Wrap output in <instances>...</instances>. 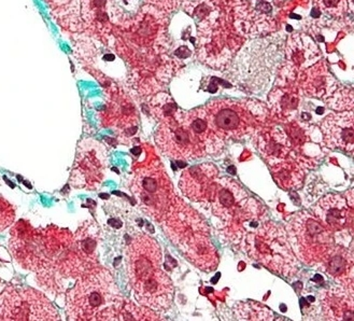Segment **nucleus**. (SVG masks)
I'll list each match as a JSON object with an SVG mask.
<instances>
[{"label": "nucleus", "mask_w": 354, "mask_h": 321, "mask_svg": "<svg viewBox=\"0 0 354 321\" xmlns=\"http://www.w3.org/2000/svg\"><path fill=\"white\" fill-rule=\"evenodd\" d=\"M53 320H61L55 307L32 288L8 286L0 295V321Z\"/></svg>", "instance_id": "6"}, {"label": "nucleus", "mask_w": 354, "mask_h": 321, "mask_svg": "<svg viewBox=\"0 0 354 321\" xmlns=\"http://www.w3.org/2000/svg\"><path fill=\"white\" fill-rule=\"evenodd\" d=\"M259 149L272 165L279 163L290 151V139L281 129L268 131L260 137Z\"/></svg>", "instance_id": "17"}, {"label": "nucleus", "mask_w": 354, "mask_h": 321, "mask_svg": "<svg viewBox=\"0 0 354 321\" xmlns=\"http://www.w3.org/2000/svg\"><path fill=\"white\" fill-rule=\"evenodd\" d=\"M315 217L333 233L348 230L352 226L353 207H348L347 200L340 195L328 194L315 204Z\"/></svg>", "instance_id": "11"}, {"label": "nucleus", "mask_w": 354, "mask_h": 321, "mask_svg": "<svg viewBox=\"0 0 354 321\" xmlns=\"http://www.w3.org/2000/svg\"><path fill=\"white\" fill-rule=\"evenodd\" d=\"M218 168L212 163L201 164L187 168L180 178V189L195 203L209 206L216 190Z\"/></svg>", "instance_id": "10"}, {"label": "nucleus", "mask_w": 354, "mask_h": 321, "mask_svg": "<svg viewBox=\"0 0 354 321\" xmlns=\"http://www.w3.org/2000/svg\"><path fill=\"white\" fill-rule=\"evenodd\" d=\"M286 235L296 256L315 268H320L336 248L334 233L307 212L290 218Z\"/></svg>", "instance_id": "4"}, {"label": "nucleus", "mask_w": 354, "mask_h": 321, "mask_svg": "<svg viewBox=\"0 0 354 321\" xmlns=\"http://www.w3.org/2000/svg\"><path fill=\"white\" fill-rule=\"evenodd\" d=\"M107 122L110 125L119 129L124 134L133 135L131 129L136 131L138 118H137L136 110L131 102L123 100L121 94L113 93L111 102L108 105Z\"/></svg>", "instance_id": "16"}, {"label": "nucleus", "mask_w": 354, "mask_h": 321, "mask_svg": "<svg viewBox=\"0 0 354 321\" xmlns=\"http://www.w3.org/2000/svg\"><path fill=\"white\" fill-rule=\"evenodd\" d=\"M322 306L328 320H353V290L333 288L323 297Z\"/></svg>", "instance_id": "14"}, {"label": "nucleus", "mask_w": 354, "mask_h": 321, "mask_svg": "<svg viewBox=\"0 0 354 321\" xmlns=\"http://www.w3.org/2000/svg\"><path fill=\"white\" fill-rule=\"evenodd\" d=\"M342 0H320V5L324 6L325 9L337 10L342 5Z\"/></svg>", "instance_id": "25"}, {"label": "nucleus", "mask_w": 354, "mask_h": 321, "mask_svg": "<svg viewBox=\"0 0 354 321\" xmlns=\"http://www.w3.org/2000/svg\"><path fill=\"white\" fill-rule=\"evenodd\" d=\"M209 127L218 138L241 139L255 129L252 113H248L236 105H214L205 108Z\"/></svg>", "instance_id": "9"}, {"label": "nucleus", "mask_w": 354, "mask_h": 321, "mask_svg": "<svg viewBox=\"0 0 354 321\" xmlns=\"http://www.w3.org/2000/svg\"><path fill=\"white\" fill-rule=\"evenodd\" d=\"M52 11V17L67 32L83 33L81 0H44Z\"/></svg>", "instance_id": "15"}, {"label": "nucleus", "mask_w": 354, "mask_h": 321, "mask_svg": "<svg viewBox=\"0 0 354 321\" xmlns=\"http://www.w3.org/2000/svg\"><path fill=\"white\" fill-rule=\"evenodd\" d=\"M272 175L278 185L286 190H296L303 185L304 171L299 164L292 162L274 164Z\"/></svg>", "instance_id": "19"}, {"label": "nucleus", "mask_w": 354, "mask_h": 321, "mask_svg": "<svg viewBox=\"0 0 354 321\" xmlns=\"http://www.w3.org/2000/svg\"><path fill=\"white\" fill-rule=\"evenodd\" d=\"M124 300L106 268H96L79 278L66 297L68 320H120Z\"/></svg>", "instance_id": "1"}, {"label": "nucleus", "mask_w": 354, "mask_h": 321, "mask_svg": "<svg viewBox=\"0 0 354 321\" xmlns=\"http://www.w3.org/2000/svg\"><path fill=\"white\" fill-rule=\"evenodd\" d=\"M233 311L237 320H274L272 311L255 302H241L234 306Z\"/></svg>", "instance_id": "21"}, {"label": "nucleus", "mask_w": 354, "mask_h": 321, "mask_svg": "<svg viewBox=\"0 0 354 321\" xmlns=\"http://www.w3.org/2000/svg\"><path fill=\"white\" fill-rule=\"evenodd\" d=\"M138 7L139 0H108L110 22L115 26H129L138 12Z\"/></svg>", "instance_id": "20"}, {"label": "nucleus", "mask_w": 354, "mask_h": 321, "mask_svg": "<svg viewBox=\"0 0 354 321\" xmlns=\"http://www.w3.org/2000/svg\"><path fill=\"white\" fill-rule=\"evenodd\" d=\"M277 94L278 95H277L276 100H272L274 111L278 112L279 115L286 116V117L295 111L296 108L299 106V98L296 94H288L281 91H277Z\"/></svg>", "instance_id": "23"}, {"label": "nucleus", "mask_w": 354, "mask_h": 321, "mask_svg": "<svg viewBox=\"0 0 354 321\" xmlns=\"http://www.w3.org/2000/svg\"><path fill=\"white\" fill-rule=\"evenodd\" d=\"M325 274L330 275L333 279L352 290L353 284V257L351 250L336 246L328 260L320 266Z\"/></svg>", "instance_id": "13"}, {"label": "nucleus", "mask_w": 354, "mask_h": 321, "mask_svg": "<svg viewBox=\"0 0 354 321\" xmlns=\"http://www.w3.org/2000/svg\"><path fill=\"white\" fill-rule=\"evenodd\" d=\"M151 111L160 122L176 119L178 113L177 104L166 94H158L150 102Z\"/></svg>", "instance_id": "22"}, {"label": "nucleus", "mask_w": 354, "mask_h": 321, "mask_svg": "<svg viewBox=\"0 0 354 321\" xmlns=\"http://www.w3.org/2000/svg\"><path fill=\"white\" fill-rule=\"evenodd\" d=\"M131 187L141 210L160 223L178 197L167 173L158 158L139 168Z\"/></svg>", "instance_id": "5"}, {"label": "nucleus", "mask_w": 354, "mask_h": 321, "mask_svg": "<svg viewBox=\"0 0 354 321\" xmlns=\"http://www.w3.org/2000/svg\"><path fill=\"white\" fill-rule=\"evenodd\" d=\"M162 223L172 243L176 244L197 268L210 272L218 266V255L209 239L206 223L179 197Z\"/></svg>", "instance_id": "2"}, {"label": "nucleus", "mask_w": 354, "mask_h": 321, "mask_svg": "<svg viewBox=\"0 0 354 321\" xmlns=\"http://www.w3.org/2000/svg\"><path fill=\"white\" fill-rule=\"evenodd\" d=\"M0 288H1V282H0Z\"/></svg>", "instance_id": "26"}, {"label": "nucleus", "mask_w": 354, "mask_h": 321, "mask_svg": "<svg viewBox=\"0 0 354 321\" xmlns=\"http://www.w3.org/2000/svg\"><path fill=\"white\" fill-rule=\"evenodd\" d=\"M107 167V150L94 139L81 141L71 175V185L95 190L102 185Z\"/></svg>", "instance_id": "8"}, {"label": "nucleus", "mask_w": 354, "mask_h": 321, "mask_svg": "<svg viewBox=\"0 0 354 321\" xmlns=\"http://www.w3.org/2000/svg\"><path fill=\"white\" fill-rule=\"evenodd\" d=\"M324 144L346 152L353 151V112H338L325 118L321 125Z\"/></svg>", "instance_id": "12"}, {"label": "nucleus", "mask_w": 354, "mask_h": 321, "mask_svg": "<svg viewBox=\"0 0 354 321\" xmlns=\"http://www.w3.org/2000/svg\"><path fill=\"white\" fill-rule=\"evenodd\" d=\"M178 115V113H177ZM158 149L168 158L193 160L208 154L206 147L178 119L160 122L156 134Z\"/></svg>", "instance_id": "7"}, {"label": "nucleus", "mask_w": 354, "mask_h": 321, "mask_svg": "<svg viewBox=\"0 0 354 321\" xmlns=\"http://www.w3.org/2000/svg\"><path fill=\"white\" fill-rule=\"evenodd\" d=\"M248 256L279 275H295L299 270L296 255L290 245L286 230L268 220L249 232L245 239Z\"/></svg>", "instance_id": "3"}, {"label": "nucleus", "mask_w": 354, "mask_h": 321, "mask_svg": "<svg viewBox=\"0 0 354 321\" xmlns=\"http://www.w3.org/2000/svg\"><path fill=\"white\" fill-rule=\"evenodd\" d=\"M15 210L10 203L0 197V232L5 231L15 222Z\"/></svg>", "instance_id": "24"}, {"label": "nucleus", "mask_w": 354, "mask_h": 321, "mask_svg": "<svg viewBox=\"0 0 354 321\" xmlns=\"http://www.w3.org/2000/svg\"><path fill=\"white\" fill-rule=\"evenodd\" d=\"M303 88L313 98H328L336 89V81L328 71L317 65L306 71Z\"/></svg>", "instance_id": "18"}]
</instances>
